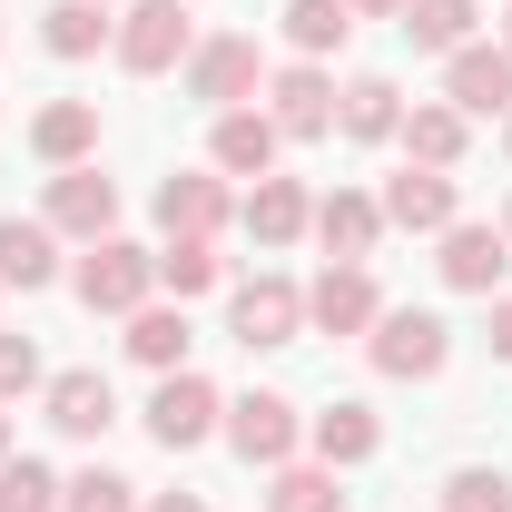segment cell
Listing matches in <instances>:
<instances>
[{
    "label": "cell",
    "mask_w": 512,
    "mask_h": 512,
    "mask_svg": "<svg viewBox=\"0 0 512 512\" xmlns=\"http://www.w3.org/2000/svg\"><path fill=\"white\" fill-rule=\"evenodd\" d=\"M148 286H158V256L128 247V237H99V247L79 256V306H89V316H138Z\"/></svg>",
    "instance_id": "6da1fadb"
},
{
    "label": "cell",
    "mask_w": 512,
    "mask_h": 512,
    "mask_svg": "<svg viewBox=\"0 0 512 512\" xmlns=\"http://www.w3.org/2000/svg\"><path fill=\"white\" fill-rule=\"evenodd\" d=\"M444 355H453V325L444 316H424V306H384V316H375V375L424 384V375H444Z\"/></svg>",
    "instance_id": "7a4b0ae2"
},
{
    "label": "cell",
    "mask_w": 512,
    "mask_h": 512,
    "mask_svg": "<svg viewBox=\"0 0 512 512\" xmlns=\"http://www.w3.org/2000/svg\"><path fill=\"white\" fill-rule=\"evenodd\" d=\"M197 50V30H188V0H138L119 20V69L128 79H158V69H178Z\"/></svg>",
    "instance_id": "3957f363"
},
{
    "label": "cell",
    "mask_w": 512,
    "mask_h": 512,
    "mask_svg": "<svg viewBox=\"0 0 512 512\" xmlns=\"http://www.w3.org/2000/svg\"><path fill=\"white\" fill-rule=\"evenodd\" d=\"M227 335H237L247 355H266V345H296V335H306V286H286V276H256V286H237Z\"/></svg>",
    "instance_id": "277c9868"
},
{
    "label": "cell",
    "mask_w": 512,
    "mask_h": 512,
    "mask_svg": "<svg viewBox=\"0 0 512 512\" xmlns=\"http://www.w3.org/2000/svg\"><path fill=\"white\" fill-rule=\"evenodd\" d=\"M217 414H227V404H217V384H207V375H188V365H178V375L148 394V434H158L168 453H197L207 434H217Z\"/></svg>",
    "instance_id": "5b68a950"
},
{
    "label": "cell",
    "mask_w": 512,
    "mask_h": 512,
    "mask_svg": "<svg viewBox=\"0 0 512 512\" xmlns=\"http://www.w3.org/2000/svg\"><path fill=\"white\" fill-rule=\"evenodd\" d=\"M256 79H266V69H256V40H247V30L197 40V50H188V99H207V109H247Z\"/></svg>",
    "instance_id": "8992f818"
},
{
    "label": "cell",
    "mask_w": 512,
    "mask_h": 512,
    "mask_svg": "<svg viewBox=\"0 0 512 512\" xmlns=\"http://www.w3.org/2000/svg\"><path fill=\"white\" fill-rule=\"evenodd\" d=\"M444 99L463 119H512V50H483V40H463L444 60Z\"/></svg>",
    "instance_id": "52a82bcc"
},
{
    "label": "cell",
    "mask_w": 512,
    "mask_h": 512,
    "mask_svg": "<svg viewBox=\"0 0 512 512\" xmlns=\"http://www.w3.org/2000/svg\"><path fill=\"white\" fill-rule=\"evenodd\" d=\"M375 207H384V227H414V237H444L453 217H463V188H453L444 168H404V178H394V188H384Z\"/></svg>",
    "instance_id": "ba28073f"
},
{
    "label": "cell",
    "mask_w": 512,
    "mask_h": 512,
    "mask_svg": "<svg viewBox=\"0 0 512 512\" xmlns=\"http://www.w3.org/2000/svg\"><path fill=\"white\" fill-rule=\"evenodd\" d=\"M266 99H276V109H266L276 138H325V128H335V79H325L316 60L276 69V79H266Z\"/></svg>",
    "instance_id": "9c48e42d"
},
{
    "label": "cell",
    "mask_w": 512,
    "mask_h": 512,
    "mask_svg": "<svg viewBox=\"0 0 512 512\" xmlns=\"http://www.w3.org/2000/svg\"><path fill=\"white\" fill-rule=\"evenodd\" d=\"M50 424H60L69 444H99V434L119 424V394H109V375H99V365H69V375H50Z\"/></svg>",
    "instance_id": "30bf717a"
},
{
    "label": "cell",
    "mask_w": 512,
    "mask_h": 512,
    "mask_svg": "<svg viewBox=\"0 0 512 512\" xmlns=\"http://www.w3.org/2000/svg\"><path fill=\"white\" fill-rule=\"evenodd\" d=\"M227 444L247 453V463H296V404L286 394H247V404H227Z\"/></svg>",
    "instance_id": "8fae6325"
},
{
    "label": "cell",
    "mask_w": 512,
    "mask_h": 512,
    "mask_svg": "<svg viewBox=\"0 0 512 512\" xmlns=\"http://www.w3.org/2000/svg\"><path fill=\"white\" fill-rule=\"evenodd\" d=\"M50 227H60V237H89V247H99V237L119 227V188H109L99 168H60V178H50Z\"/></svg>",
    "instance_id": "7c38bea8"
},
{
    "label": "cell",
    "mask_w": 512,
    "mask_h": 512,
    "mask_svg": "<svg viewBox=\"0 0 512 512\" xmlns=\"http://www.w3.org/2000/svg\"><path fill=\"white\" fill-rule=\"evenodd\" d=\"M375 316H384V296H375L365 266H325L316 286H306V325H325V335H365Z\"/></svg>",
    "instance_id": "4fadbf2b"
},
{
    "label": "cell",
    "mask_w": 512,
    "mask_h": 512,
    "mask_svg": "<svg viewBox=\"0 0 512 512\" xmlns=\"http://www.w3.org/2000/svg\"><path fill=\"white\" fill-rule=\"evenodd\" d=\"M503 266H512V237H503V227H463V217L444 227V286L493 296V286H503Z\"/></svg>",
    "instance_id": "5bb4252c"
},
{
    "label": "cell",
    "mask_w": 512,
    "mask_h": 512,
    "mask_svg": "<svg viewBox=\"0 0 512 512\" xmlns=\"http://www.w3.org/2000/svg\"><path fill=\"white\" fill-rule=\"evenodd\" d=\"M316 237H325V256H335V266H365V256H375V237H384V207L375 197H355V188H335L316 207Z\"/></svg>",
    "instance_id": "9a60e30c"
},
{
    "label": "cell",
    "mask_w": 512,
    "mask_h": 512,
    "mask_svg": "<svg viewBox=\"0 0 512 512\" xmlns=\"http://www.w3.org/2000/svg\"><path fill=\"white\" fill-rule=\"evenodd\" d=\"M375 453H384L375 404H325L316 414V463L325 473H355V463H375Z\"/></svg>",
    "instance_id": "2e32d148"
},
{
    "label": "cell",
    "mask_w": 512,
    "mask_h": 512,
    "mask_svg": "<svg viewBox=\"0 0 512 512\" xmlns=\"http://www.w3.org/2000/svg\"><path fill=\"white\" fill-rule=\"evenodd\" d=\"M60 276V227L50 217H0V286H50Z\"/></svg>",
    "instance_id": "e0dca14e"
},
{
    "label": "cell",
    "mask_w": 512,
    "mask_h": 512,
    "mask_svg": "<svg viewBox=\"0 0 512 512\" xmlns=\"http://www.w3.org/2000/svg\"><path fill=\"white\" fill-rule=\"evenodd\" d=\"M30 148H40L50 168H79V158L99 148V99H50V109L30 119Z\"/></svg>",
    "instance_id": "ac0fdd59"
},
{
    "label": "cell",
    "mask_w": 512,
    "mask_h": 512,
    "mask_svg": "<svg viewBox=\"0 0 512 512\" xmlns=\"http://www.w3.org/2000/svg\"><path fill=\"white\" fill-rule=\"evenodd\" d=\"M306 227H316V207H306L296 178H256V197H247V237L256 247H296Z\"/></svg>",
    "instance_id": "d6986e66"
},
{
    "label": "cell",
    "mask_w": 512,
    "mask_h": 512,
    "mask_svg": "<svg viewBox=\"0 0 512 512\" xmlns=\"http://www.w3.org/2000/svg\"><path fill=\"white\" fill-rule=\"evenodd\" d=\"M217 168L227 178H266L276 168V119L266 109H217Z\"/></svg>",
    "instance_id": "ffe728a7"
},
{
    "label": "cell",
    "mask_w": 512,
    "mask_h": 512,
    "mask_svg": "<svg viewBox=\"0 0 512 512\" xmlns=\"http://www.w3.org/2000/svg\"><path fill=\"white\" fill-rule=\"evenodd\" d=\"M335 128H345L355 148L394 138V128H404V99H394V79H375V69H365V79H345V109H335Z\"/></svg>",
    "instance_id": "44dd1931"
},
{
    "label": "cell",
    "mask_w": 512,
    "mask_h": 512,
    "mask_svg": "<svg viewBox=\"0 0 512 512\" xmlns=\"http://www.w3.org/2000/svg\"><path fill=\"white\" fill-rule=\"evenodd\" d=\"M158 227H168V237H217V227H227V188H217V178H168V188H158Z\"/></svg>",
    "instance_id": "7402d4cb"
},
{
    "label": "cell",
    "mask_w": 512,
    "mask_h": 512,
    "mask_svg": "<svg viewBox=\"0 0 512 512\" xmlns=\"http://www.w3.org/2000/svg\"><path fill=\"white\" fill-rule=\"evenodd\" d=\"M40 40H50L60 60H89L99 40H119V20H109V0H50V20H40Z\"/></svg>",
    "instance_id": "603a6c76"
},
{
    "label": "cell",
    "mask_w": 512,
    "mask_h": 512,
    "mask_svg": "<svg viewBox=\"0 0 512 512\" xmlns=\"http://www.w3.org/2000/svg\"><path fill=\"white\" fill-rule=\"evenodd\" d=\"M394 138L414 148V168H453V158H463V109H453V99H424Z\"/></svg>",
    "instance_id": "cb8c5ba5"
},
{
    "label": "cell",
    "mask_w": 512,
    "mask_h": 512,
    "mask_svg": "<svg viewBox=\"0 0 512 512\" xmlns=\"http://www.w3.org/2000/svg\"><path fill=\"white\" fill-rule=\"evenodd\" d=\"M128 355L158 365V375H178V365H188V316H178V306H138V316H128Z\"/></svg>",
    "instance_id": "d4e9b609"
},
{
    "label": "cell",
    "mask_w": 512,
    "mask_h": 512,
    "mask_svg": "<svg viewBox=\"0 0 512 512\" xmlns=\"http://www.w3.org/2000/svg\"><path fill=\"white\" fill-rule=\"evenodd\" d=\"M473 10H483V0H404V40L453 60V50L473 40Z\"/></svg>",
    "instance_id": "484cf974"
},
{
    "label": "cell",
    "mask_w": 512,
    "mask_h": 512,
    "mask_svg": "<svg viewBox=\"0 0 512 512\" xmlns=\"http://www.w3.org/2000/svg\"><path fill=\"white\" fill-rule=\"evenodd\" d=\"M286 40H296L306 60H325V50L355 40V10H345V0H286Z\"/></svg>",
    "instance_id": "4316f807"
},
{
    "label": "cell",
    "mask_w": 512,
    "mask_h": 512,
    "mask_svg": "<svg viewBox=\"0 0 512 512\" xmlns=\"http://www.w3.org/2000/svg\"><path fill=\"white\" fill-rule=\"evenodd\" d=\"M227 266H217V237H168V256H158V286L188 306V296H207Z\"/></svg>",
    "instance_id": "83f0119b"
},
{
    "label": "cell",
    "mask_w": 512,
    "mask_h": 512,
    "mask_svg": "<svg viewBox=\"0 0 512 512\" xmlns=\"http://www.w3.org/2000/svg\"><path fill=\"white\" fill-rule=\"evenodd\" d=\"M266 512H345V493H335V473H325V463H276Z\"/></svg>",
    "instance_id": "f1b7e54d"
},
{
    "label": "cell",
    "mask_w": 512,
    "mask_h": 512,
    "mask_svg": "<svg viewBox=\"0 0 512 512\" xmlns=\"http://www.w3.org/2000/svg\"><path fill=\"white\" fill-rule=\"evenodd\" d=\"M0 512H60V473L50 463H0Z\"/></svg>",
    "instance_id": "f546056e"
},
{
    "label": "cell",
    "mask_w": 512,
    "mask_h": 512,
    "mask_svg": "<svg viewBox=\"0 0 512 512\" xmlns=\"http://www.w3.org/2000/svg\"><path fill=\"white\" fill-rule=\"evenodd\" d=\"M60 512H138V483H119V473H69L60 483Z\"/></svg>",
    "instance_id": "4dcf8cb0"
},
{
    "label": "cell",
    "mask_w": 512,
    "mask_h": 512,
    "mask_svg": "<svg viewBox=\"0 0 512 512\" xmlns=\"http://www.w3.org/2000/svg\"><path fill=\"white\" fill-rule=\"evenodd\" d=\"M444 512H512V483L493 473V463H463L444 483Z\"/></svg>",
    "instance_id": "1f68e13d"
},
{
    "label": "cell",
    "mask_w": 512,
    "mask_h": 512,
    "mask_svg": "<svg viewBox=\"0 0 512 512\" xmlns=\"http://www.w3.org/2000/svg\"><path fill=\"white\" fill-rule=\"evenodd\" d=\"M30 384H40V345H30V335H0V404L30 394Z\"/></svg>",
    "instance_id": "d6a6232c"
},
{
    "label": "cell",
    "mask_w": 512,
    "mask_h": 512,
    "mask_svg": "<svg viewBox=\"0 0 512 512\" xmlns=\"http://www.w3.org/2000/svg\"><path fill=\"white\" fill-rule=\"evenodd\" d=\"M483 335H493V355H512V296H493V325Z\"/></svg>",
    "instance_id": "836d02e7"
},
{
    "label": "cell",
    "mask_w": 512,
    "mask_h": 512,
    "mask_svg": "<svg viewBox=\"0 0 512 512\" xmlns=\"http://www.w3.org/2000/svg\"><path fill=\"white\" fill-rule=\"evenodd\" d=\"M345 10H365V20H404V0H345Z\"/></svg>",
    "instance_id": "e575fe53"
},
{
    "label": "cell",
    "mask_w": 512,
    "mask_h": 512,
    "mask_svg": "<svg viewBox=\"0 0 512 512\" xmlns=\"http://www.w3.org/2000/svg\"><path fill=\"white\" fill-rule=\"evenodd\" d=\"M148 512H207V503H197V493H158Z\"/></svg>",
    "instance_id": "d590c367"
},
{
    "label": "cell",
    "mask_w": 512,
    "mask_h": 512,
    "mask_svg": "<svg viewBox=\"0 0 512 512\" xmlns=\"http://www.w3.org/2000/svg\"><path fill=\"white\" fill-rule=\"evenodd\" d=\"M0 463H10V414H0Z\"/></svg>",
    "instance_id": "8d00e7d4"
},
{
    "label": "cell",
    "mask_w": 512,
    "mask_h": 512,
    "mask_svg": "<svg viewBox=\"0 0 512 512\" xmlns=\"http://www.w3.org/2000/svg\"><path fill=\"white\" fill-rule=\"evenodd\" d=\"M503 148H512V119H503Z\"/></svg>",
    "instance_id": "74e56055"
},
{
    "label": "cell",
    "mask_w": 512,
    "mask_h": 512,
    "mask_svg": "<svg viewBox=\"0 0 512 512\" xmlns=\"http://www.w3.org/2000/svg\"><path fill=\"white\" fill-rule=\"evenodd\" d=\"M503 50H512V30H503Z\"/></svg>",
    "instance_id": "f35d334b"
},
{
    "label": "cell",
    "mask_w": 512,
    "mask_h": 512,
    "mask_svg": "<svg viewBox=\"0 0 512 512\" xmlns=\"http://www.w3.org/2000/svg\"><path fill=\"white\" fill-rule=\"evenodd\" d=\"M503 237H512V217H503Z\"/></svg>",
    "instance_id": "ab89813d"
}]
</instances>
